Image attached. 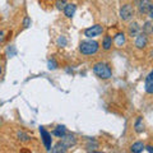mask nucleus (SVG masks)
<instances>
[{"mask_svg":"<svg viewBox=\"0 0 153 153\" xmlns=\"http://www.w3.org/2000/svg\"><path fill=\"white\" fill-rule=\"evenodd\" d=\"M93 73L100 79H110L112 76V70L110 65L107 63H103V61H100V63H96L93 65Z\"/></svg>","mask_w":153,"mask_h":153,"instance_id":"obj_1","label":"nucleus"},{"mask_svg":"<svg viewBox=\"0 0 153 153\" xmlns=\"http://www.w3.org/2000/svg\"><path fill=\"white\" fill-rule=\"evenodd\" d=\"M98 47H100V44L97 41L94 40H84L79 44V51L82 52V55H85V56H89V55H93L96 52L98 51Z\"/></svg>","mask_w":153,"mask_h":153,"instance_id":"obj_2","label":"nucleus"},{"mask_svg":"<svg viewBox=\"0 0 153 153\" xmlns=\"http://www.w3.org/2000/svg\"><path fill=\"white\" fill-rule=\"evenodd\" d=\"M103 32V27L101 25H94L92 27H88L84 30V36L88 37V38H94L100 35H102Z\"/></svg>","mask_w":153,"mask_h":153,"instance_id":"obj_3","label":"nucleus"},{"mask_svg":"<svg viewBox=\"0 0 153 153\" xmlns=\"http://www.w3.org/2000/svg\"><path fill=\"white\" fill-rule=\"evenodd\" d=\"M134 16V8L130 5V4H125L123 5L120 9V18L123 21H130Z\"/></svg>","mask_w":153,"mask_h":153,"instance_id":"obj_4","label":"nucleus"},{"mask_svg":"<svg viewBox=\"0 0 153 153\" xmlns=\"http://www.w3.org/2000/svg\"><path fill=\"white\" fill-rule=\"evenodd\" d=\"M40 133H41V138H42V142H44L45 148L47 151H51V142H52L51 134L45 128H40Z\"/></svg>","mask_w":153,"mask_h":153,"instance_id":"obj_5","label":"nucleus"},{"mask_svg":"<svg viewBox=\"0 0 153 153\" xmlns=\"http://www.w3.org/2000/svg\"><path fill=\"white\" fill-rule=\"evenodd\" d=\"M152 4H153L152 0H139V3H138V10H139V14H143V16H144V14H148Z\"/></svg>","mask_w":153,"mask_h":153,"instance_id":"obj_6","label":"nucleus"},{"mask_svg":"<svg viewBox=\"0 0 153 153\" xmlns=\"http://www.w3.org/2000/svg\"><path fill=\"white\" fill-rule=\"evenodd\" d=\"M147 45H148V35L144 32H140L135 37V46L138 49H144Z\"/></svg>","mask_w":153,"mask_h":153,"instance_id":"obj_7","label":"nucleus"},{"mask_svg":"<svg viewBox=\"0 0 153 153\" xmlns=\"http://www.w3.org/2000/svg\"><path fill=\"white\" fill-rule=\"evenodd\" d=\"M144 89L148 94H153V69L148 73L144 82Z\"/></svg>","mask_w":153,"mask_h":153,"instance_id":"obj_8","label":"nucleus"},{"mask_svg":"<svg viewBox=\"0 0 153 153\" xmlns=\"http://www.w3.org/2000/svg\"><path fill=\"white\" fill-rule=\"evenodd\" d=\"M61 142L66 146V148H70L76 144V138L74 134H65V135L61 138Z\"/></svg>","mask_w":153,"mask_h":153,"instance_id":"obj_9","label":"nucleus"},{"mask_svg":"<svg viewBox=\"0 0 153 153\" xmlns=\"http://www.w3.org/2000/svg\"><path fill=\"white\" fill-rule=\"evenodd\" d=\"M140 33V26L137 22H131L128 27V35L130 37H137Z\"/></svg>","mask_w":153,"mask_h":153,"instance_id":"obj_10","label":"nucleus"},{"mask_svg":"<svg viewBox=\"0 0 153 153\" xmlns=\"http://www.w3.org/2000/svg\"><path fill=\"white\" fill-rule=\"evenodd\" d=\"M125 41H126V36H125V33H123V32L116 33L114 37V44L117 47H123L125 45Z\"/></svg>","mask_w":153,"mask_h":153,"instance_id":"obj_11","label":"nucleus"},{"mask_svg":"<svg viewBox=\"0 0 153 153\" xmlns=\"http://www.w3.org/2000/svg\"><path fill=\"white\" fill-rule=\"evenodd\" d=\"M75 10H76V5L73 3H70V4H66V7L64 9V14H65V17L66 18H71L75 14Z\"/></svg>","mask_w":153,"mask_h":153,"instance_id":"obj_12","label":"nucleus"},{"mask_svg":"<svg viewBox=\"0 0 153 153\" xmlns=\"http://www.w3.org/2000/svg\"><path fill=\"white\" fill-rule=\"evenodd\" d=\"M144 149H146V146L143 142H135V143H133L130 147L131 153H142Z\"/></svg>","mask_w":153,"mask_h":153,"instance_id":"obj_13","label":"nucleus"},{"mask_svg":"<svg viewBox=\"0 0 153 153\" xmlns=\"http://www.w3.org/2000/svg\"><path fill=\"white\" fill-rule=\"evenodd\" d=\"M134 130H135L138 134L143 133L144 130V123H143V117L142 116H138L135 123H134Z\"/></svg>","mask_w":153,"mask_h":153,"instance_id":"obj_14","label":"nucleus"},{"mask_svg":"<svg viewBox=\"0 0 153 153\" xmlns=\"http://www.w3.org/2000/svg\"><path fill=\"white\" fill-rule=\"evenodd\" d=\"M66 149H68L66 146L60 140V142H57L54 147H52V153H66Z\"/></svg>","mask_w":153,"mask_h":153,"instance_id":"obj_15","label":"nucleus"},{"mask_svg":"<svg viewBox=\"0 0 153 153\" xmlns=\"http://www.w3.org/2000/svg\"><path fill=\"white\" fill-rule=\"evenodd\" d=\"M52 134H54L55 137L57 138H63L65 134H66V128L64 125H59V126H56L54 130H52Z\"/></svg>","mask_w":153,"mask_h":153,"instance_id":"obj_16","label":"nucleus"},{"mask_svg":"<svg viewBox=\"0 0 153 153\" xmlns=\"http://www.w3.org/2000/svg\"><path fill=\"white\" fill-rule=\"evenodd\" d=\"M111 46H112V38L110 37V36H105L103 40H102V47H103V50L108 51L110 49H111Z\"/></svg>","mask_w":153,"mask_h":153,"instance_id":"obj_17","label":"nucleus"},{"mask_svg":"<svg viewBox=\"0 0 153 153\" xmlns=\"http://www.w3.org/2000/svg\"><path fill=\"white\" fill-rule=\"evenodd\" d=\"M17 137H18V139L22 140V142H30V140H31L30 135H28V134H26V133H23V131H18V133H17Z\"/></svg>","mask_w":153,"mask_h":153,"instance_id":"obj_18","label":"nucleus"},{"mask_svg":"<svg viewBox=\"0 0 153 153\" xmlns=\"http://www.w3.org/2000/svg\"><path fill=\"white\" fill-rule=\"evenodd\" d=\"M152 28H153V25H152V23H151V22H146V23H144V27H143V32L148 35V33H151V32H152Z\"/></svg>","mask_w":153,"mask_h":153,"instance_id":"obj_19","label":"nucleus"},{"mask_svg":"<svg viewBox=\"0 0 153 153\" xmlns=\"http://www.w3.org/2000/svg\"><path fill=\"white\" fill-rule=\"evenodd\" d=\"M55 5H56V8L59 9V10H64L65 7H66V1L65 0H57V1L55 3Z\"/></svg>","mask_w":153,"mask_h":153,"instance_id":"obj_20","label":"nucleus"},{"mask_svg":"<svg viewBox=\"0 0 153 153\" xmlns=\"http://www.w3.org/2000/svg\"><path fill=\"white\" fill-rule=\"evenodd\" d=\"M57 45H59L60 47H65L66 45H68V40H66L64 36H60L59 38H57Z\"/></svg>","mask_w":153,"mask_h":153,"instance_id":"obj_21","label":"nucleus"},{"mask_svg":"<svg viewBox=\"0 0 153 153\" xmlns=\"http://www.w3.org/2000/svg\"><path fill=\"white\" fill-rule=\"evenodd\" d=\"M47 66H49V69H51V70L56 69V68H57V63L55 61V59L49 60V63H47Z\"/></svg>","mask_w":153,"mask_h":153,"instance_id":"obj_22","label":"nucleus"},{"mask_svg":"<svg viewBox=\"0 0 153 153\" xmlns=\"http://www.w3.org/2000/svg\"><path fill=\"white\" fill-rule=\"evenodd\" d=\"M96 147H97V142H96L94 139H92V140H91L89 139V142H88V144H87V148H88V149H94V148Z\"/></svg>","mask_w":153,"mask_h":153,"instance_id":"obj_23","label":"nucleus"},{"mask_svg":"<svg viewBox=\"0 0 153 153\" xmlns=\"http://www.w3.org/2000/svg\"><path fill=\"white\" fill-rule=\"evenodd\" d=\"M30 25H31V19L28 17H26L25 21H23V26H25V27H30Z\"/></svg>","mask_w":153,"mask_h":153,"instance_id":"obj_24","label":"nucleus"},{"mask_svg":"<svg viewBox=\"0 0 153 153\" xmlns=\"http://www.w3.org/2000/svg\"><path fill=\"white\" fill-rule=\"evenodd\" d=\"M148 16H149L151 19H153V4H152V7L149 9V12H148Z\"/></svg>","mask_w":153,"mask_h":153,"instance_id":"obj_25","label":"nucleus"},{"mask_svg":"<svg viewBox=\"0 0 153 153\" xmlns=\"http://www.w3.org/2000/svg\"><path fill=\"white\" fill-rule=\"evenodd\" d=\"M4 40H5V36H4V32L0 31V42H4Z\"/></svg>","mask_w":153,"mask_h":153,"instance_id":"obj_26","label":"nucleus"},{"mask_svg":"<svg viewBox=\"0 0 153 153\" xmlns=\"http://www.w3.org/2000/svg\"><path fill=\"white\" fill-rule=\"evenodd\" d=\"M146 149L149 152V153H153V146H147V147H146Z\"/></svg>","mask_w":153,"mask_h":153,"instance_id":"obj_27","label":"nucleus"},{"mask_svg":"<svg viewBox=\"0 0 153 153\" xmlns=\"http://www.w3.org/2000/svg\"><path fill=\"white\" fill-rule=\"evenodd\" d=\"M89 153H103V152H97V151H92V152H89Z\"/></svg>","mask_w":153,"mask_h":153,"instance_id":"obj_28","label":"nucleus"},{"mask_svg":"<svg viewBox=\"0 0 153 153\" xmlns=\"http://www.w3.org/2000/svg\"><path fill=\"white\" fill-rule=\"evenodd\" d=\"M1 71H3V70H1V65H0V75H1Z\"/></svg>","mask_w":153,"mask_h":153,"instance_id":"obj_29","label":"nucleus"},{"mask_svg":"<svg viewBox=\"0 0 153 153\" xmlns=\"http://www.w3.org/2000/svg\"><path fill=\"white\" fill-rule=\"evenodd\" d=\"M152 33H153V28H152Z\"/></svg>","mask_w":153,"mask_h":153,"instance_id":"obj_30","label":"nucleus"}]
</instances>
